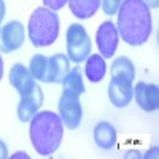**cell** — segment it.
I'll list each match as a JSON object with an SVG mask.
<instances>
[{
    "mask_svg": "<svg viewBox=\"0 0 159 159\" xmlns=\"http://www.w3.org/2000/svg\"><path fill=\"white\" fill-rule=\"evenodd\" d=\"M43 105V91L38 84H35L34 91L27 96H21V102L18 105V118L19 121L27 123L34 118V115Z\"/></svg>",
    "mask_w": 159,
    "mask_h": 159,
    "instance_id": "cell-10",
    "label": "cell"
},
{
    "mask_svg": "<svg viewBox=\"0 0 159 159\" xmlns=\"http://www.w3.org/2000/svg\"><path fill=\"white\" fill-rule=\"evenodd\" d=\"M29 72L32 73V76L38 81L48 83V57L43 54H35L30 59V67Z\"/></svg>",
    "mask_w": 159,
    "mask_h": 159,
    "instance_id": "cell-18",
    "label": "cell"
},
{
    "mask_svg": "<svg viewBox=\"0 0 159 159\" xmlns=\"http://www.w3.org/2000/svg\"><path fill=\"white\" fill-rule=\"evenodd\" d=\"M143 2L148 8H157V5H159V0H143Z\"/></svg>",
    "mask_w": 159,
    "mask_h": 159,
    "instance_id": "cell-22",
    "label": "cell"
},
{
    "mask_svg": "<svg viewBox=\"0 0 159 159\" xmlns=\"http://www.w3.org/2000/svg\"><path fill=\"white\" fill-rule=\"evenodd\" d=\"M94 140L99 148L111 150L116 145V129L107 121L99 123L94 127Z\"/></svg>",
    "mask_w": 159,
    "mask_h": 159,
    "instance_id": "cell-13",
    "label": "cell"
},
{
    "mask_svg": "<svg viewBox=\"0 0 159 159\" xmlns=\"http://www.w3.org/2000/svg\"><path fill=\"white\" fill-rule=\"evenodd\" d=\"M111 76H126L134 81L135 78V69L132 61L126 56H119L111 64Z\"/></svg>",
    "mask_w": 159,
    "mask_h": 159,
    "instance_id": "cell-17",
    "label": "cell"
},
{
    "mask_svg": "<svg viewBox=\"0 0 159 159\" xmlns=\"http://www.w3.org/2000/svg\"><path fill=\"white\" fill-rule=\"evenodd\" d=\"M59 116L65 127L76 129L81 124V118H83V108H81V103H80V97L62 92L59 100Z\"/></svg>",
    "mask_w": 159,
    "mask_h": 159,
    "instance_id": "cell-5",
    "label": "cell"
},
{
    "mask_svg": "<svg viewBox=\"0 0 159 159\" xmlns=\"http://www.w3.org/2000/svg\"><path fill=\"white\" fill-rule=\"evenodd\" d=\"M100 2H102L103 13L108 15V16H111V15H115V13L118 11V8H119V5H121L123 0H100Z\"/></svg>",
    "mask_w": 159,
    "mask_h": 159,
    "instance_id": "cell-19",
    "label": "cell"
},
{
    "mask_svg": "<svg viewBox=\"0 0 159 159\" xmlns=\"http://www.w3.org/2000/svg\"><path fill=\"white\" fill-rule=\"evenodd\" d=\"M108 97L115 107L118 108L127 107L132 97H134L132 80L126 76H111V81L108 84Z\"/></svg>",
    "mask_w": 159,
    "mask_h": 159,
    "instance_id": "cell-8",
    "label": "cell"
},
{
    "mask_svg": "<svg viewBox=\"0 0 159 159\" xmlns=\"http://www.w3.org/2000/svg\"><path fill=\"white\" fill-rule=\"evenodd\" d=\"M70 72V59L65 54L48 57V83H62Z\"/></svg>",
    "mask_w": 159,
    "mask_h": 159,
    "instance_id": "cell-12",
    "label": "cell"
},
{
    "mask_svg": "<svg viewBox=\"0 0 159 159\" xmlns=\"http://www.w3.org/2000/svg\"><path fill=\"white\" fill-rule=\"evenodd\" d=\"M29 38L34 46L43 48L56 42L59 35V16L52 10L37 8L29 19Z\"/></svg>",
    "mask_w": 159,
    "mask_h": 159,
    "instance_id": "cell-3",
    "label": "cell"
},
{
    "mask_svg": "<svg viewBox=\"0 0 159 159\" xmlns=\"http://www.w3.org/2000/svg\"><path fill=\"white\" fill-rule=\"evenodd\" d=\"M8 157V148H7V145L0 140V159H7Z\"/></svg>",
    "mask_w": 159,
    "mask_h": 159,
    "instance_id": "cell-21",
    "label": "cell"
},
{
    "mask_svg": "<svg viewBox=\"0 0 159 159\" xmlns=\"http://www.w3.org/2000/svg\"><path fill=\"white\" fill-rule=\"evenodd\" d=\"M105 72H107V64L100 54H89L86 59V76L89 81L97 83L102 81Z\"/></svg>",
    "mask_w": 159,
    "mask_h": 159,
    "instance_id": "cell-14",
    "label": "cell"
},
{
    "mask_svg": "<svg viewBox=\"0 0 159 159\" xmlns=\"http://www.w3.org/2000/svg\"><path fill=\"white\" fill-rule=\"evenodd\" d=\"M62 88H64L62 92L76 96V97H80L84 92V83H83V78H81V70L78 69V65H76L75 69H72L67 73V76L64 78Z\"/></svg>",
    "mask_w": 159,
    "mask_h": 159,
    "instance_id": "cell-16",
    "label": "cell"
},
{
    "mask_svg": "<svg viewBox=\"0 0 159 159\" xmlns=\"http://www.w3.org/2000/svg\"><path fill=\"white\" fill-rule=\"evenodd\" d=\"M10 84L15 88L21 96H27L35 88V78L29 69L22 64H15L10 70Z\"/></svg>",
    "mask_w": 159,
    "mask_h": 159,
    "instance_id": "cell-11",
    "label": "cell"
},
{
    "mask_svg": "<svg viewBox=\"0 0 159 159\" xmlns=\"http://www.w3.org/2000/svg\"><path fill=\"white\" fill-rule=\"evenodd\" d=\"M25 38L24 25L19 21H10L0 29V52H13L22 46Z\"/></svg>",
    "mask_w": 159,
    "mask_h": 159,
    "instance_id": "cell-7",
    "label": "cell"
},
{
    "mask_svg": "<svg viewBox=\"0 0 159 159\" xmlns=\"http://www.w3.org/2000/svg\"><path fill=\"white\" fill-rule=\"evenodd\" d=\"M67 3L70 7V11L76 18L88 19L97 13L100 7V0H67Z\"/></svg>",
    "mask_w": 159,
    "mask_h": 159,
    "instance_id": "cell-15",
    "label": "cell"
},
{
    "mask_svg": "<svg viewBox=\"0 0 159 159\" xmlns=\"http://www.w3.org/2000/svg\"><path fill=\"white\" fill-rule=\"evenodd\" d=\"M43 3L48 10H52V11H57L61 10L65 3H67V0H43Z\"/></svg>",
    "mask_w": 159,
    "mask_h": 159,
    "instance_id": "cell-20",
    "label": "cell"
},
{
    "mask_svg": "<svg viewBox=\"0 0 159 159\" xmlns=\"http://www.w3.org/2000/svg\"><path fill=\"white\" fill-rule=\"evenodd\" d=\"M67 54L75 64H81L91 54V38L81 24H72L67 29Z\"/></svg>",
    "mask_w": 159,
    "mask_h": 159,
    "instance_id": "cell-4",
    "label": "cell"
},
{
    "mask_svg": "<svg viewBox=\"0 0 159 159\" xmlns=\"http://www.w3.org/2000/svg\"><path fill=\"white\" fill-rule=\"evenodd\" d=\"M3 18H5V2L0 0V22L3 21Z\"/></svg>",
    "mask_w": 159,
    "mask_h": 159,
    "instance_id": "cell-23",
    "label": "cell"
},
{
    "mask_svg": "<svg viewBox=\"0 0 159 159\" xmlns=\"http://www.w3.org/2000/svg\"><path fill=\"white\" fill-rule=\"evenodd\" d=\"M118 34L130 46L143 45L151 35L153 19L143 0H123L118 8Z\"/></svg>",
    "mask_w": 159,
    "mask_h": 159,
    "instance_id": "cell-1",
    "label": "cell"
},
{
    "mask_svg": "<svg viewBox=\"0 0 159 159\" xmlns=\"http://www.w3.org/2000/svg\"><path fill=\"white\" fill-rule=\"evenodd\" d=\"M2 76H3V61L2 56H0V81H2Z\"/></svg>",
    "mask_w": 159,
    "mask_h": 159,
    "instance_id": "cell-24",
    "label": "cell"
},
{
    "mask_svg": "<svg viewBox=\"0 0 159 159\" xmlns=\"http://www.w3.org/2000/svg\"><path fill=\"white\" fill-rule=\"evenodd\" d=\"M96 42H97V48L100 51V56L103 59L115 56V51H116L118 42H119V34H118L116 25L111 21H105L99 25Z\"/></svg>",
    "mask_w": 159,
    "mask_h": 159,
    "instance_id": "cell-6",
    "label": "cell"
},
{
    "mask_svg": "<svg viewBox=\"0 0 159 159\" xmlns=\"http://www.w3.org/2000/svg\"><path fill=\"white\" fill-rule=\"evenodd\" d=\"M30 142L38 154H52L64 139V123L52 111H37L30 119Z\"/></svg>",
    "mask_w": 159,
    "mask_h": 159,
    "instance_id": "cell-2",
    "label": "cell"
},
{
    "mask_svg": "<svg viewBox=\"0 0 159 159\" xmlns=\"http://www.w3.org/2000/svg\"><path fill=\"white\" fill-rule=\"evenodd\" d=\"M13 157H25V159H27V157H29V154H25V153L19 151L18 154H13Z\"/></svg>",
    "mask_w": 159,
    "mask_h": 159,
    "instance_id": "cell-25",
    "label": "cell"
},
{
    "mask_svg": "<svg viewBox=\"0 0 159 159\" xmlns=\"http://www.w3.org/2000/svg\"><path fill=\"white\" fill-rule=\"evenodd\" d=\"M134 97L143 111H156L159 107V89L156 84L137 83L134 88Z\"/></svg>",
    "mask_w": 159,
    "mask_h": 159,
    "instance_id": "cell-9",
    "label": "cell"
}]
</instances>
